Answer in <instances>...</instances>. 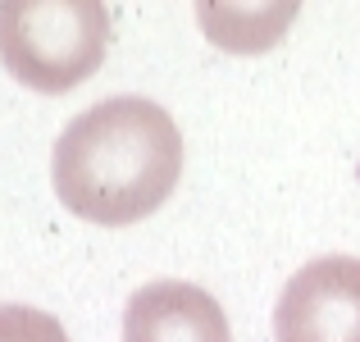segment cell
Wrapping results in <instances>:
<instances>
[{
    "label": "cell",
    "mask_w": 360,
    "mask_h": 342,
    "mask_svg": "<svg viewBox=\"0 0 360 342\" xmlns=\"http://www.w3.org/2000/svg\"><path fill=\"white\" fill-rule=\"evenodd\" d=\"M183 174V132L146 96H110L82 110L55 141L51 183L64 210L123 228L169 201Z\"/></svg>",
    "instance_id": "obj_1"
},
{
    "label": "cell",
    "mask_w": 360,
    "mask_h": 342,
    "mask_svg": "<svg viewBox=\"0 0 360 342\" xmlns=\"http://www.w3.org/2000/svg\"><path fill=\"white\" fill-rule=\"evenodd\" d=\"M110 46V9L101 0H5L0 60L23 87L60 96L101 69Z\"/></svg>",
    "instance_id": "obj_2"
},
{
    "label": "cell",
    "mask_w": 360,
    "mask_h": 342,
    "mask_svg": "<svg viewBox=\"0 0 360 342\" xmlns=\"http://www.w3.org/2000/svg\"><path fill=\"white\" fill-rule=\"evenodd\" d=\"M278 342H360V255H319L274 306Z\"/></svg>",
    "instance_id": "obj_3"
},
{
    "label": "cell",
    "mask_w": 360,
    "mask_h": 342,
    "mask_svg": "<svg viewBox=\"0 0 360 342\" xmlns=\"http://www.w3.org/2000/svg\"><path fill=\"white\" fill-rule=\"evenodd\" d=\"M123 342H233L224 306L196 283L160 279L132 292L123 310Z\"/></svg>",
    "instance_id": "obj_4"
},
{
    "label": "cell",
    "mask_w": 360,
    "mask_h": 342,
    "mask_svg": "<svg viewBox=\"0 0 360 342\" xmlns=\"http://www.w3.org/2000/svg\"><path fill=\"white\" fill-rule=\"evenodd\" d=\"M0 342H69V334L37 306H0Z\"/></svg>",
    "instance_id": "obj_5"
}]
</instances>
